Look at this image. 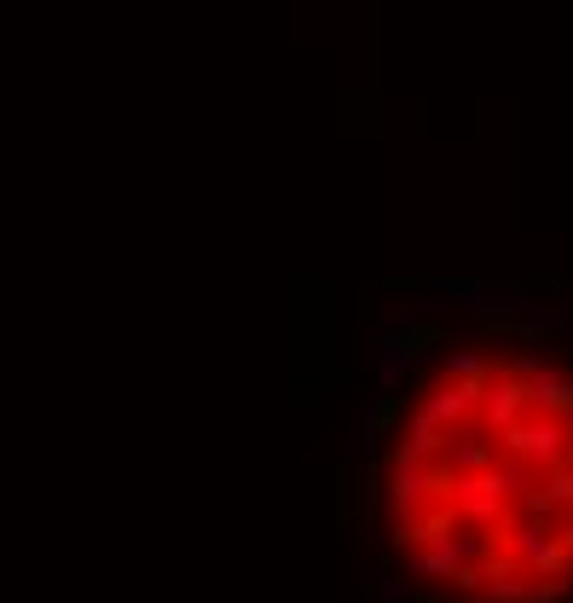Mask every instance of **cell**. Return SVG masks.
Segmentation results:
<instances>
[{"label":"cell","mask_w":573,"mask_h":603,"mask_svg":"<svg viewBox=\"0 0 573 603\" xmlns=\"http://www.w3.org/2000/svg\"><path fill=\"white\" fill-rule=\"evenodd\" d=\"M342 517L382 603H573V325L545 285H394Z\"/></svg>","instance_id":"6da1fadb"}]
</instances>
